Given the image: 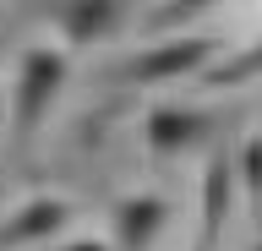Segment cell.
<instances>
[{"instance_id":"6da1fadb","label":"cell","mask_w":262,"mask_h":251,"mask_svg":"<svg viewBox=\"0 0 262 251\" xmlns=\"http://www.w3.org/2000/svg\"><path fill=\"white\" fill-rule=\"evenodd\" d=\"M66 77H71V55H66L60 44H28V50H22L16 82H11V93H6V104H11V148H28L33 136H38V126L49 120Z\"/></svg>"},{"instance_id":"7a4b0ae2","label":"cell","mask_w":262,"mask_h":251,"mask_svg":"<svg viewBox=\"0 0 262 251\" xmlns=\"http://www.w3.org/2000/svg\"><path fill=\"white\" fill-rule=\"evenodd\" d=\"M219 50H224V44H219V38H208V33L159 38V44H147V50L126 55V60H115L104 77H110V82H126V87H131V82H137V87H147V82H180V77L208 71Z\"/></svg>"},{"instance_id":"3957f363","label":"cell","mask_w":262,"mask_h":251,"mask_svg":"<svg viewBox=\"0 0 262 251\" xmlns=\"http://www.w3.org/2000/svg\"><path fill=\"white\" fill-rule=\"evenodd\" d=\"M213 131V115L196 104H147L142 115V142L153 158H180V153L202 148Z\"/></svg>"},{"instance_id":"277c9868","label":"cell","mask_w":262,"mask_h":251,"mask_svg":"<svg viewBox=\"0 0 262 251\" xmlns=\"http://www.w3.org/2000/svg\"><path fill=\"white\" fill-rule=\"evenodd\" d=\"M77 218V202L71 197H28L22 208L0 218V251H16V246H38V240H55L60 230H71Z\"/></svg>"},{"instance_id":"5b68a950","label":"cell","mask_w":262,"mask_h":251,"mask_svg":"<svg viewBox=\"0 0 262 251\" xmlns=\"http://www.w3.org/2000/svg\"><path fill=\"white\" fill-rule=\"evenodd\" d=\"M169 213H175V202L164 197V191H131V197L115 202V246L120 251H147L153 240H159V230L169 224Z\"/></svg>"},{"instance_id":"8992f818","label":"cell","mask_w":262,"mask_h":251,"mask_svg":"<svg viewBox=\"0 0 262 251\" xmlns=\"http://www.w3.org/2000/svg\"><path fill=\"white\" fill-rule=\"evenodd\" d=\"M126 11L131 6H115V0H77V6H49V22L60 28V38L71 50L82 44H104L126 28Z\"/></svg>"},{"instance_id":"52a82bcc","label":"cell","mask_w":262,"mask_h":251,"mask_svg":"<svg viewBox=\"0 0 262 251\" xmlns=\"http://www.w3.org/2000/svg\"><path fill=\"white\" fill-rule=\"evenodd\" d=\"M235 191H241V180H235V158H229L224 148L208 153V164H202V235H196L202 246L219 240L229 208H235Z\"/></svg>"},{"instance_id":"ba28073f","label":"cell","mask_w":262,"mask_h":251,"mask_svg":"<svg viewBox=\"0 0 262 251\" xmlns=\"http://www.w3.org/2000/svg\"><path fill=\"white\" fill-rule=\"evenodd\" d=\"M257 77H262V38L246 44V50H235V55H224V60H213L202 71L208 87H246V82H257Z\"/></svg>"},{"instance_id":"9c48e42d","label":"cell","mask_w":262,"mask_h":251,"mask_svg":"<svg viewBox=\"0 0 262 251\" xmlns=\"http://www.w3.org/2000/svg\"><path fill=\"white\" fill-rule=\"evenodd\" d=\"M235 180L246 186V197H251V208L262 213V131L241 142V153H235Z\"/></svg>"},{"instance_id":"30bf717a","label":"cell","mask_w":262,"mask_h":251,"mask_svg":"<svg viewBox=\"0 0 262 251\" xmlns=\"http://www.w3.org/2000/svg\"><path fill=\"white\" fill-rule=\"evenodd\" d=\"M60 251H110V246H104V240H93V235H82V240H66Z\"/></svg>"},{"instance_id":"8fae6325","label":"cell","mask_w":262,"mask_h":251,"mask_svg":"<svg viewBox=\"0 0 262 251\" xmlns=\"http://www.w3.org/2000/svg\"><path fill=\"white\" fill-rule=\"evenodd\" d=\"M6 115H11V104H6V93H0V131H6Z\"/></svg>"},{"instance_id":"7c38bea8","label":"cell","mask_w":262,"mask_h":251,"mask_svg":"<svg viewBox=\"0 0 262 251\" xmlns=\"http://www.w3.org/2000/svg\"><path fill=\"white\" fill-rule=\"evenodd\" d=\"M191 251H213V246H202V240H196V246H191Z\"/></svg>"},{"instance_id":"4fadbf2b","label":"cell","mask_w":262,"mask_h":251,"mask_svg":"<svg viewBox=\"0 0 262 251\" xmlns=\"http://www.w3.org/2000/svg\"><path fill=\"white\" fill-rule=\"evenodd\" d=\"M257 251H262V246H257Z\"/></svg>"}]
</instances>
